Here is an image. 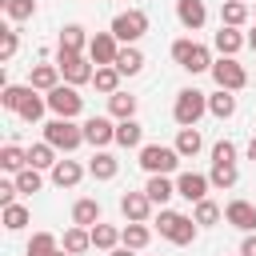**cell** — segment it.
<instances>
[{
	"label": "cell",
	"mask_w": 256,
	"mask_h": 256,
	"mask_svg": "<svg viewBox=\"0 0 256 256\" xmlns=\"http://www.w3.org/2000/svg\"><path fill=\"white\" fill-rule=\"evenodd\" d=\"M156 232L168 240V244H192L196 240V232H200V224L192 220V216H184V212H172V208H160V216H156Z\"/></svg>",
	"instance_id": "cell-1"
},
{
	"label": "cell",
	"mask_w": 256,
	"mask_h": 256,
	"mask_svg": "<svg viewBox=\"0 0 256 256\" xmlns=\"http://www.w3.org/2000/svg\"><path fill=\"white\" fill-rule=\"evenodd\" d=\"M172 60H176L184 72H192V76H196V72H212V64H216V60H212V48L200 44V40H188V36L172 44Z\"/></svg>",
	"instance_id": "cell-2"
},
{
	"label": "cell",
	"mask_w": 256,
	"mask_h": 256,
	"mask_svg": "<svg viewBox=\"0 0 256 256\" xmlns=\"http://www.w3.org/2000/svg\"><path fill=\"white\" fill-rule=\"evenodd\" d=\"M204 112H208V96H204L200 88H180V92H176V104H172V120H176L180 128H196Z\"/></svg>",
	"instance_id": "cell-3"
},
{
	"label": "cell",
	"mask_w": 256,
	"mask_h": 256,
	"mask_svg": "<svg viewBox=\"0 0 256 256\" xmlns=\"http://www.w3.org/2000/svg\"><path fill=\"white\" fill-rule=\"evenodd\" d=\"M44 140L56 148V152H76L80 144H84V124H76V120H60V116H52L48 124H44Z\"/></svg>",
	"instance_id": "cell-4"
},
{
	"label": "cell",
	"mask_w": 256,
	"mask_h": 256,
	"mask_svg": "<svg viewBox=\"0 0 256 256\" xmlns=\"http://www.w3.org/2000/svg\"><path fill=\"white\" fill-rule=\"evenodd\" d=\"M140 168L148 176H172L180 168V152L172 144H144L140 148Z\"/></svg>",
	"instance_id": "cell-5"
},
{
	"label": "cell",
	"mask_w": 256,
	"mask_h": 256,
	"mask_svg": "<svg viewBox=\"0 0 256 256\" xmlns=\"http://www.w3.org/2000/svg\"><path fill=\"white\" fill-rule=\"evenodd\" d=\"M56 68H60L64 84H72V88L92 84V76H96V68H92V60H88V52H60V48H56Z\"/></svg>",
	"instance_id": "cell-6"
},
{
	"label": "cell",
	"mask_w": 256,
	"mask_h": 256,
	"mask_svg": "<svg viewBox=\"0 0 256 256\" xmlns=\"http://www.w3.org/2000/svg\"><path fill=\"white\" fill-rule=\"evenodd\" d=\"M108 32H112L120 44H136V40L148 32V12H144V8H128V12H116Z\"/></svg>",
	"instance_id": "cell-7"
},
{
	"label": "cell",
	"mask_w": 256,
	"mask_h": 256,
	"mask_svg": "<svg viewBox=\"0 0 256 256\" xmlns=\"http://www.w3.org/2000/svg\"><path fill=\"white\" fill-rule=\"evenodd\" d=\"M48 112L60 116V120H76V116L84 112V96H80L72 84H60V88L48 92Z\"/></svg>",
	"instance_id": "cell-8"
},
{
	"label": "cell",
	"mask_w": 256,
	"mask_h": 256,
	"mask_svg": "<svg viewBox=\"0 0 256 256\" xmlns=\"http://www.w3.org/2000/svg\"><path fill=\"white\" fill-rule=\"evenodd\" d=\"M212 80H216V88H224V92H240V88L248 84V72H244V64H240L236 56H220V60L212 64Z\"/></svg>",
	"instance_id": "cell-9"
},
{
	"label": "cell",
	"mask_w": 256,
	"mask_h": 256,
	"mask_svg": "<svg viewBox=\"0 0 256 256\" xmlns=\"http://www.w3.org/2000/svg\"><path fill=\"white\" fill-rule=\"evenodd\" d=\"M84 144H92L96 152L116 144V120L112 116H88L84 120Z\"/></svg>",
	"instance_id": "cell-10"
},
{
	"label": "cell",
	"mask_w": 256,
	"mask_h": 256,
	"mask_svg": "<svg viewBox=\"0 0 256 256\" xmlns=\"http://www.w3.org/2000/svg\"><path fill=\"white\" fill-rule=\"evenodd\" d=\"M120 48H124V44H120L112 32H96V36H92V44H88V60H92L96 68H108V64H116Z\"/></svg>",
	"instance_id": "cell-11"
},
{
	"label": "cell",
	"mask_w": 256,
	"mask_h": 256,
	"mask_svg": "<svg viewBox=\"0 0 256 256\" xmlns=\"http://www.w3.org/2000/svg\"><path fill=\"white\" fill-rule=\"evenodd\" d=\"M152 200H148V192L140 188V192H124L120 196V212H124V220L128 224H148V216H152Z\"/></svg>",
	"instance_id": "cell-12"
},
{
	"label": "cell",
	"mask_w": 256,
	"mask_h": 256,
	"mask_svg": "<svg viewBox=\"0 0 256 256\" xmlns=\"http://www.w3.org/2000/svg\"><path fill=\"white\" fill-rule=\"evenodd\" d=\"M208 188H212V180H208L204 172H180V176H176V196H184V200H192V204L208 200Z\"/></svg>",
	"instance_id": "cell-13"
},
{
	"label": "cell",
	"mask_w": 256,
	"mask_h": 256,
	"mask_svg": "<svg viewBox=\"0 0 256 256\" xmlns=\"http://www.w3.org/2000/svg\"><path fill=\"white\" fill-rule=\"evenodd\" d=\"M224 220H228L232 228H240V232H256V204H248V200H228V204H224Z\"/></svg>",
	"instance_id": "cell-14"
},
{
	"label": "cell",
	"mask_w": 256,
	"mask_h": 256,
	"mask_svg": "<svg viewBox=\"0 0 256 256\" xmlns=\"http://www.w3.org/2000/svg\"><path fill=\"white\" fill-rule=\"evenodd\" d=\"M176 20L188 28V32H200L208 24V8L204 0H176Z\"/></svg>",
	"instance_id": "cell-15"
},
{
	"label": "cell",
	"mask_w": 256,
	"mask_h": 256,
	"mask_svg": "<svg viewBox=\"0 0 256 256\" xmlns=\"http://www.w3.org/2000/svg\"><path fill=\"white\" fill-rule=\"evenodd\" d=\"M60 68L56 64H32V72H28V88H36V92H52V88H60Z\"/></svg>",
	"instance_id": "cell-16"
},
{
	"label": "cell",
	"mask_w": 256,
	"mask_h": 256,
	"mask_svg": "<svg viewBox=\"0 0 256 256\" xmlns=\"http://www.w3.org/2000/svg\"><path fill=\"white\" fill-rule=\"evenodd\" d=\"M84 172H88V168H84L80 160H56V168H52L48 176H52L56 188H76V184L84 180Z\"/></svg>",
	"instance_id": "cell-17"
},
{
	"label": "cell",
	"mask_w": 256,
	"mask_h": 256,
	"mask_svg": "<svg viewBox=\"0 0 256 256\" xmlns=\"http://www.w3.org/2000/svg\"><path fill=\"white\" fill-rule=\"evenodd\" d=\"M212 48H216L220 56H236L240 48H248V36H244L240 28H224V24H220V32L212 36Z\"/></svg>",
	"instance_id": "cell-18"
},
{
	"label": "cell",
	"mask_w": 256,
	"mask_h": 256,
	"mask_svg": "<svg viewBox=\"0 0 256 256\" xmlns=\"http://www.w3.org/2000/svg\"><path fill=\"white\" fill-rule=\"evenodd\" d=\"M116 172H120V160H116L108 148L92 152V160H88V176H92V180H116Z\"/></svg>",
	"instance_id": "cell-19"
},
{
	"label": "cell",
	"mask_w": 256,
	"mask_h": 256,
	"mask_svg": "<svg viewBox=\"0 0 256 256\" xmlns=\"http://www.w3.org/2000/svg\"><path fill=\"white\" fill-rule=\"evenodd\" d=\"M24 256H72V252H64V248H60V240H56L52 232H32V240H28Z\"/></svg>",
	"instance_id": "cell-20"
},
{
	"label": "cell",
	"mask_w": 256,
	"mask_h": 256,
	"mask_svg": "<svg viewBox=\"0 0 256 256\" xmlns=\"http://www.w3.org/2000/svg\"><path fill=\"white\" fill-rule=\"evenodd\" d=\"M92 36L84 32V24H64L60 28V52H88Z\"/></svg>",
	"instance_id": "cell-21"
},
{
	"label": "cell",
	"mask_w": 256,
	"mask_h": 256,
	"mask_svg": "<svg viewBox=\"0 0 256 256\" xmlns=\"http://www.w3.org/2000/svg\"><path fill=\"white\" fill-rule=\"evenodd\" d=\"M72 224H80V228H96V224H100V200L80 196V200L72 204Z\"/></svg>",
	"instance_id": "cell-22"
},
{
	"label": "cell",
	"mask_w": 256,
	"mask_h": 256,
	"mask_svg": "<svg viewBox=\"0 0 256 256\" xmlns=\"http://www.w3.org/2000/svg\"><path fill=\"white\" fill-rule=\"evenodd\" d=\"M136 104H140V100L120 88L116 96H108V116H112V120H136Z\"/></svg>",
	"instance_id": "cell-23"
},
{
	"label": "cell",
	"mask_w": 256,
	"mask_h": 256,
	"mask_svg": "<svg viewBox=\"0 0 256 256\" xmlns=\"http://www.w3.org/2000/svg\"><path fill=\"white\" fill-rule=\"evenodd\" d=\"M116 144L120 148H144V124L140 120H116Z\"/></svg>",
	"instance_id": "cell-24"
},
{
	"label": "cell",
	"mask_w": 256,
	"mask_h": 256,
	"mask_svg": "<svg viewBox=\"0 0 256 256\" xmlns=\"http://www.w3.org/2000/svg\"><path fill=\"white\" fill-rule=\"evenodd\" d=\"M248 16H252V12H248L244 0H224V4H220V24H224V28H244Z\"/></svg>",
	"instance_id": "cell-25"
},
{
	"label": "cell",
	"mask_w": 256,
	"mask_h": 256,
	"mask_svg": "<svg viewBox=\"0 0 256 256\" xmlns=\"http://www.w3.org/2000/svg\"><path fill=\"white\" fill-rule=\"evenodd\" d=\"M112 68H116V72H120V76H136V72H140V68H144V52H140V48H136V44H124V48H120V56H116V64H112Z\"/></svg>",
	"instance_id": "cell-26"
},
{
	"label": "cell",
	"mask_w": 256,
	"mask_h": 256,
	"mask_svg": "<svg viewBox=\"0 0 256 256\" xmlns=\"http://www.w3.org/2000/svg\"><path fill=\"white\" fill-rule=\"evenodd\" d=\"M176 152H180V160H192L200 148H204V136H200V128H180L176 132V144H172Z\"/></svg>",
	"instance_id": "cell-27"
},
{
	"label": "cell",
	"mask_w": 256,
	"mask_h": 256,
	"mask_svg": "<svg viewBox=\"0 0 256 256\" xmlns=\"http://www.w3.org/2000/svg\"><path fill=\"white\" fill-rule=\"evenodd\" d=\"M0 168H4L8 176L24 172V168H28V148H20V144H4V148H0Z\"/></svg>",
	"instance_id": "cell-28"
},
{
	"label": "cell",
	"mask_w": 256,
	"mask_h": 256,
	"mask_svg": "<svg viewBox=\"0 0 256 256\" xmlns=\"http://www.w3.org/2000/svg\"><path fill=\"white\" fill-rule=\"evenodd\" d=\"M144 192H148V200H152V204H160V208H164V204L176 196V180H168V176H148Z\"/></svg>",
	"instance_id": "cell-29"
},
{
	"label": "cell",
	"mask_w": 256,
	"mask_h": 256,
	"mask_svg": "<svg viewBox=\"0 0 256 256\" xmlns=\"http://www.w3.org/2000/svg\"><path fill=\"white\" fill-rule=\"evenodd\" d=\"M208 112H212L216 120H228V116H236V92H224V88H216V92L208 96Z\"/></svg>",
	"instance_id": "cell-30"
},
{
	"label": "cell",
	"mask_w": 256,
	"mask_h": 256,
	"mask_svg": "<svg viewBox=\"0 0 256 256\" xmlns=\"http://www.w3.org/2000/svg\"><path fill=\"white\" fill-rule=\"evenodd\" d=\"M44 112H48V96L32 88V92L24 96V104H20V112H16V116H20V120H28V124H36V120H40Z\"/></svg>",
	"instance_id": "cell-31"
},
{
	"label": "cell",
	"mask_w": 256,
	"mask_h": 256,
	"mask_svg": "<svg viewBox=\"0 0 256 256\" xmlns=\"http://www.w3.org/2000/svg\"><path fill=\"white\" fill-rule=\"evenodd\" d=\"M56 160H60V156H56V148H52L48 140H40V144H32V148H28V168H40V172L48 168V172H52V168H56Z\"/></svg>",
	"instance_id": "cell-32"
},
{
	"label": "cell",
	"mask_w": 256,
	"mask_h": 256,
	"mask_svg": "<svg viewBox=\"0 0 256 256\" xmlns=\"http://www.w3.org/2000/svg\"><path fill=\"white\" fill-rule=\"evenodd\" d=\"M92 232V248H100V252H112V248H120V228L116 224H96V228H88Z\"/></svg>",
	"instance_id": "cell-33"
},
{
	"label": "cell",
	"mask_w": 256,
	"mask_h": 256,
	"mask_svg": "<svg viewBox=\"0 0 256 256\" xmlns=\"http://www.w3.org/2000/svg\"><path fill=\"white\" fill-rule=\"evenodd\" d=\"M148 240H152V228H148V224H124V228H120V244L132 248V252L148 248Z\"/></svg>",
	"instance_id": "cell-34"
},
{
	"label": "cell",
	"mask_w": 256,
	"mask_h": 256,
	"mask_svg": "<svg viewBox=\"0 0 256 256\" xmlns=\"http://www.w3.org/2000/svg\"><path fill=\"white\" fill-rule=\"evenodd\" d=\"M208 180H212V188L228 192V188H236V180H240V168H236V164H212Z\"/></svg>",
	"instance_id": "cell-35"
},
{
	"label": "cell",
	"mask_w": 256,
	"mask_h": 256,
	"mask_svg": "<svg viewBox=\"0 0 256 256\" xmlns=\"http://www.w3.org/2000/svg\"><path fill=\"white\" fill-rule=\"evenodd\" d=\"M220 216H224V208H220L216 200H200V204H192V220H196L200 228H212V224H220Z\"/></svg>",
	"instance_id": "cell-36"
},
{
	"label": "cell",
	"mask_w": 256,
	"mask_h": 256,
	"mask_svg": "<svg viewBox=\"0 0 256 256\" xmlns=\"http://www.w3.org/2000/svg\"><path fill=\"white\" fill-rule=\"evenodd\" d=\"M88 248H92V232H88V228H80V224H72V228L64 232V252L80 256V252H88Z\"/></svg>",
	"instance_id": "cell-37"
},
{
	"label": "cell",
	"mask_w": 256,
	"mask_h": 256,
	"mask_svg": "<svg viewBox=\"0 0 256 256\" xmlns=\"http://www.w3.org/2000/svg\"><path fill=\"white\" fill-rule=\"evenodd\" d=\"M0 8H4V16L12 24H24V20L36 16V0H0Z\"/></svg>",
	"instance_id": "cell-38"
},
{
	"label": "cell",
	"mask_w": 256,
	"mask_h": 256,
	"mask_svg": "<svg viewBox=\"0 0 256 256\" xmlns=\"http://www.w3.org/2000/svg\"><path fill=\"white\" fill-rule=\"evenodd\" d=\"M28 92H32L28 84H4V88H0V108H4V112H20V104H24Z\"/></svg>",
	"instance_id": "cell-39"
},
{
	"label": "cell",
	"mask_w": 256,
	"mask_h": 256,
	"mask_svg": "<svg viewBox=\"0 0 256 256\" xmlns=\"http://www.w3.org/2000/svg\"><path fill=\"white\" fill-rule=\"evenodd\" d=\"M92 84H96V92H104V96H116V92H120V72H116L112 64H108V68H96Z\"/></svg>",
	"instance_id": "cell-40"
},
{
	"label": "cell",
	"mask_w": 256,
	"mask_h": 256,
	"mask_svg": "<svg viewBox=\"0 0 256 256\" xmlns=\"http://www.w3.org/2000/svg\"><path fill=\"white\" fill-rule=\"evenodd\" d=\"M12 180H16L20 196H32V192H40V188H44V176H40V168H24V172H16Z\"/></svg>",
	"instance_id": "cell-41"
},
{
	"label": "cell",
	"mask_w": 256,
	"mask_h": 256,
	"mask_svg": "<svg viewBox=\"0 0 256 256\" xmlns=\"http://www.w3.org/2000/svg\"><path fill=\"white\" fill-rule=\"evenodd\" d=\"M28 220H32V212H28L24 204H8V208H4V228H8V232H24Z\"/></svg>",
	"instance_id": "cell-42"
},
{
	"label": "cell",
	"mask_w": 256,
	"mask_h": 256,
	"mask_svg": "<svg viewBox=\"0 0 256 256\" xmlns=\"http://www.w3.org/2000/svg\"><path fill=\"white\" fill-rule=\"evenodd\" d=\"M16 48H20V32L16 28H4L0 32V64H8L16 56Z\"/></svg>",
	"instance_id": "cell-43"
},
{
	"label": "cell",
	"mask_w": 256,
	"mask_h": 256,
	"mask_svg": "<svg viewBox=\"0 0 256 256\" xmlns=\"http://www.w3.org/2000/svg\"><path fill=\"white\" fill-rule=\"evenodd\" d=\"M212 164H236V144L232 140H216L212 144Z\"/></svg>",
	"instance_id": "cell-44"
},
{
	"label": "cell",
	"mask_w": 256,
	"mask_h": 256,
	"mask_svg": "<svg viewBox=\"0 0 256 256\" xmlns=\"http://www.w3.org/2000/svg\"><path fill=\"white\" fill-rule=\"evenodd\" d=\"M16 196H20V188H16V180H0V208H8V204H16Z\"/></svg>",
	"instance_id": "cell-45"
},
{
	"label": "cell",
	"mask_w": 256,
	"mask_h": 256,
	"mask_svg": "<svg viewBox=\"0 0 256 256\" xmlns=\"http://www.w3.org/2000/svg\"><path fill=\"white\" fill-rule=\"evenodd\" d=\"M240 256H256V232H244V240H240Z\"/></svg>",
	"instance_id": "cell-46"
},
{
	"label": "cell",
	"mask_w": 256,
	"mask_h": 256,
	"mask_svg": "<svg viewBox=\"0 0 256 256\" xmlns=\"http://www.w3.org/2000/svg\"><path fill=\"white\" fill-rule=\"evenodd\" d=\"M244 156H248V160H252V164H256V136H252V140H248V148H244Z\"/></svg>",
	"instance_id": "cell-47"
},
{
	"label": "cell",
	"mask_w": 256,
	"mask_h": 256,
	"mask_svg": "<svg viewBox=\"0 0 256 256\" xmlns=\"http://www.w3.org/2000/svg\"><path fill=\"white\" fill-rule=\"evenodd\" d=\"M108 256H136V252H132V248H124V244H120V248H112V252H108Z\"/></svg>",
	"instance_id": "cell-48"
},
{
	"label": "cell",
	"mask_w": 256,
	"mask_h": 256,
	"mask_svg": "<svg viewBox=\"0 0 256 256\" xmlns=\"http://www.w3.org/2000/svg\"><path fill=\"white\" fill-rule=\"evenodd\" d=\"M248 48H252V52H256V28H252V32H248Z\"/></svg>",
	"instance_id": "cell-49"
}]
</instances>
